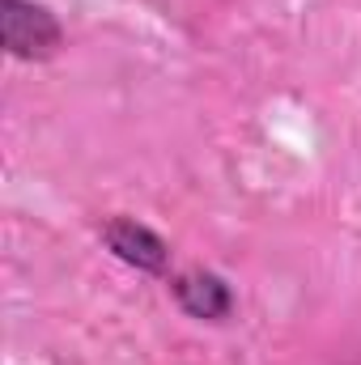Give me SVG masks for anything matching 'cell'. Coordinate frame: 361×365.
Listing matches in <instances>:
<instances>
[{
	"label": "cell",
	"instance_id": "6da1fadb",
	"mask_svg": "<svg viewBox=\"0 0 361 365\" xmlns=\"http://www.w3.org/2000/svg\"><path fill=\"white\" fill-rule=\"evenodd\" d=\"M0 43L13 60H51L64 43V30L43 4L0 0Z\"/></svg>",
	"mask_w": 361,
	"mask_h": 365
},
{
	"label": "cell",
	"instance_id": "7a4b0ae2",
	"mask_svg": "<svg viewBox=\"0 0 361 365\" xmlns=\"http://www.w3.org/2000/svg\"><path fill=\"white\" fill-rule=\"evenodd\" d=\"M102 242H106V251H115L123 264H132L141 272H166V264H171V247L149 225H141L132 217H111L102 225Z\"/></svg>",
	"mask_w": 361,
	"mask_h": 365
},
{
	"label": "cell",
	"instance_id": "3957f363",
	"mask_svg": "<svg viewBox=\"0 0 361 365\" xmlns=\"http://www.w3.org/2000/svg\"><path fill=\"white\" fill-rule=\"evenodd\" d=\"M171 289H175L179 306L191 319L217 323V319H225V314L234 310V293H230V284L217 272H183V276H175Z\"/></svg>",
	"mask_w": 361,
	"mask_h": 365
}]
</instances>
